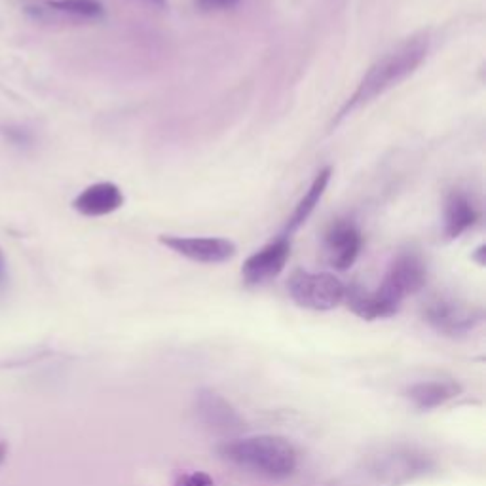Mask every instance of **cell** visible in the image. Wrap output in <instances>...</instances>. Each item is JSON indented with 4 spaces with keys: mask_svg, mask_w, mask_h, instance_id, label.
Instances as JSON below:
<instances>
[{
    "mask_svg": "<svg viewBox=\"0 0 486 486\" xmlns=\"http://www.w3.org/2000/svg\"><path fill=\"white\" fill-rule=\"evenodd\" d=\"M160 243L194 262L202 264H220L236 255V245L222 237H183L160 236Z\"/></svg>",
    "mask_w": 486,
    "mask_h": 486,
    "instance_id": "cell-6",
    "label": "cell"
},
{
    "mask_svg": "<svg viewBox=\"0 0 486 486\" xmlns=\"http://www.w3.org/2000/svg\"><path fill=\"white\" fill-rule=\"evenodd\" d=\"M330 175H333V169L330 168L321 169V171L315 175V179H313L310 190L306 192V196L302 198L301 202H298V205H296L295 211H293V215H291L289 222H287V228H285V234H284L285 237H289L293 232L298 230V228L306 222L308 217L313 213V209H315V205H318L321 196H323L325 190H327Z\"/></svg>",
    "mask_w": 486,
    "mask_h": 486,
    "instance_id": "cell-13",
    "label": "cell"
},
{
    "mask_svg": "<svg viewBox=\"0 0 486 486\" xmlns=\"http://www.w3.org/2000/svg\"><path fill=\"white\" fill-rule=\"evenodd\" d=\"M361 232L350 220H338L325 234V259L335 270H347L361 251Z\"/></svg>",
    "mask_w": 486,
    "mask_h": 486,
    "instance_id": "cell-9",
    "label": "cell"
},
{
    "mask_svg": "<svg viewBox=\"0 0 486 486\" xmlns=\"http://www.w3.org/2000/svg\"><path fill=\"white\" fill-rule=\"evenodd\" d=\"M122 203H124V194L118 186L112 183H97L87 186L72 202V205L78 213L86 217H103V215L114 213L116 209L122 207Z\"/></svg>",
    "mask_w": 486,
    "mask_h": 486,
    "instance_id": "cell-10",
    "label": "cell"
},
{
    "mask_svg": "<svg viewBox=\"0 0 486 486\" xmlns=\"http://www.w3.org/2000/svg\"><path fill=\"white\" fill-rule=\"evenodd\" d=\"M479 213L463 192H450L445 202V236L456 239L477 222Z\"/></svg>",
    "mask_w": 486,
    "mask_h": 486,
    "instance_id": "cell-12",
    "label": "cell"
},
{
    "mask_svg": "<svg viewBox=\"0 0 486 486\" xmlns=\"http://www.w3.org/2000/svg\"><path fill=\"white\" fill-rule=\"evenodd\" d=\"M291 298L301 308L313 312L335 310L346 295V285L327 272H304L296 270L287 284Z\"/></svg>",
    "mask_w": 486,
    "mask_h": 486,
    "instance_id": "cell-4",
    "label": "cell"
},
{
    "mask_svg": "<svg viewBox=\"0 0 486 486\" xmlns=\"http://www.w3.org/2000/svg\"><path fill=\"white\" fill-rule=\"evenodd\" d=\"M460 392H462V386L456 380L445 378V380H428V382L414 384L406 389V397L420 411H431L458 397Z\"/></svg>",
    "mask_w": 486,
    "mask_h": 486,
    "instance_id": "cell-11",
    "label": "cell"
},
{
    "mask_svg": "<svg viewBox=\"0 0 486 486\" xmlns=\"http://www.w3.org/2000/svg\"><path fill=\"white\" fill-rule=\"evenodd\" d=\"M148 4H152V6H158V8H163L166 6V0H146Z\"/></svg>",
    "mask_w": 486,
    "mask_h": 486,
    "instance_id": "cell-18",
    "label": "cell"
},
{
    "mask_svg": "<svg viewBox=\"0 0 486 486\" xmlns=\"http://www.w3.org/2000/svg\"><path fill=\"white\" fill-rule=\"evenodd\" d=\"M61 16L76 19H97L103 16V4L99 0H50Z\"/></svg>",
    "mask_w": 486,
    "mask_h": 486,
    "instance_id": "cell-14",
    "label": "cell"
},
{
    "mask_svg": "<svg viewBox=\"0 0 486 486\" xmlns=\"http://www.w3.org/2000/svg\"><path fill=\"white\" fill-rule=\"evenodd\" d=\"M219 456L232 465L270 480L287 479L296 471L298 454L279 435L237 437L219 446Z\"/></svg>",
    "mask_w": 486,
    "mask_h": 486,
    "instance_id": "cell-2",
    "label": "cell"
},
{
    "mask_svg": "<svg viewBox=\"0 0 486 486\" xmlns=\"http://www.w3.org/2000/svg\"><path fill=\"white\" fill-rule=\"evenodd\" d=\"M291 243L289 237H278L276 242L264 245L243 262L242 276L247 285H262L278 278L284 272L285 264L289 261Z\"/></svg>",
    "mask_w": 486,
    "mask_h": 486,
    "instance_id": "cell-8",
    "label": "cell"
},
{
    "mask_svg": "<svg viewBox=\"0 0 486 486\" xmlns=\"http://www.w3.org/2000/svg\"><path fill=\"white\" fill-rule=\"evenodd\" d=\"M175 486H215V485H213V479H211L207 473L194 471V473L179 475V479H177Z\"/></svg>",
    "mask_w": 486,
    "mask_h": 486,
    "instance_id": "cell-16",
    "label": "cell"
},
{
    "mask_svg": "<svg viewBox=\"0 0 486 486\" xmlns=\"http://www.w3.org/2000/svg\"><path fill=\"white\" fill-rule=\"evenodd\" d=\"M426 279H428V268L422 256L414 251H403L392 261L382 284L374 293L392 312L397 313L401 302L422 289Z\"/></svg>",
    "mask_w": 486,
    "mask_h": 486,
    "instance_id": "cell-3",
    "label": "cell"
},
{
    "mask_svg": "<svg viewBox=\"0 0 486 486\" xmlns=\"http://www.w3.org/2000/svg\"><path fill=\"white\" fill-rule=\"evenodd\" d=\"M242 0H196V8L200 12H226L236 8Z\"/></svg>",
    "mask_w": 486,
    "mask_h": 486,
    "instance_id": "cell-15",
    "label": "cell"
},
{
    "mask_svg": "<svg viewBox=\"0 0 486 486\" xmlns=\"http://www.w3.org/2000/svg\"><path fill=\"white\" fill-rule=\"evenodd\" d=\"M428 36L416 35L397 44L388 53H384L382 58L377 59V63H372L371 69L364 72V76L355 87V92L350 95V99L344 103L338 116L335 118L333 126H338L344 118L353 114L355 110L372 103L374 99L389 92L392 87L399 86L401 82L406 80L422 65V61L428 55Z\"/></svg>",
    "mask_w": 486,
    "mask_h": 486,
    "instance_id": "cell-1",
    "label": "cell"
},
{
    "mask_svg": "<svg viewBox=\"0 0 486 486\" xmlns=\"http://www.w3.org/2000/svg\"><path fill=\"white\" fill-rule=\"evenodd\" d=\"M8 279V270H6V259H4V253L0 249V287L6 284Z\"/></svg>",
    "mask_w": 486,
    "mask_h": 486,
    "instance_id": "cell-17",
    "label": "cell"
},
{
    "mask_svg": "<svg viewBox=\"0 0 486 486\" xmlns=\"http://www.w3.org/2000/svg\"><path fill=\"white\" fill-rule=\"evenodd\" d=\"M423 318L443 335L460 336L473 329L482 318V313L479 308L454 296H435L423 310Z\"/></svg>",
    "mask_w": 486,
    "mask_h": 486,
    "instance_id": "cell-5",
    "label": "cell"
},
{
    "mask_svg": "<svg viewBox=\"0 0 486 486\" xmlns=\"http://www.w3.org/2000/svg\"><path fill=\"white\" fill-rule=\"evenodd\" d=\"M196 414L200 422L213 433L237 435L245 428L237 411L213 389L203 388L196 394Z\"/></svg>",
    "mask_w": 486,
    "mask_h": 486,
    "instance_id": "cell-7",
    "label": "cell"
}]
</instances>
